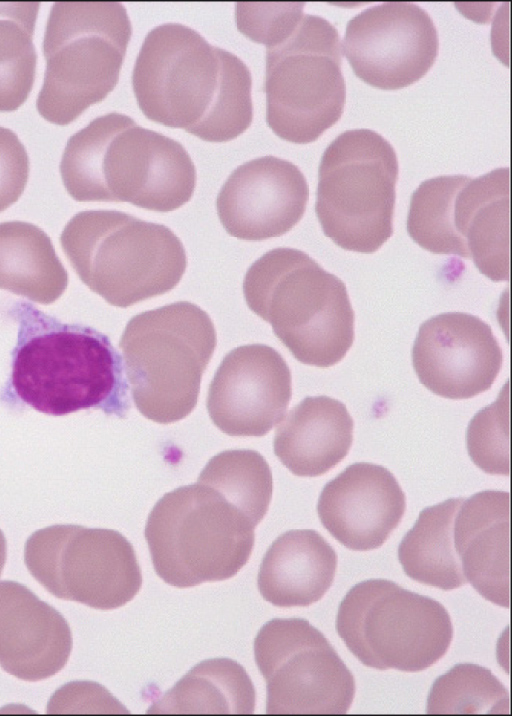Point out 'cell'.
<instances>
[{
	"instance_id": "cell-32",
	"label": "cell",
	"mask_w": 512,
	"mask_h": 716,
	"mask_svg": "<svg viewBox=\"0 0 512 716\" xmlns=\"http://www.w3.org/2000/svg\"><path fill=\"white\" fill-rule=\"evenodd\" d=\"M61 687L52 696L48 713H128L101 685L93 682H74Z\"/></svg>"
},
{
	"instance_id": "cell-12",
	"label": "cell",
	"mask_w": 512,
	"mask_h": 716,
	"mask_svg": "<svg viewBox=\"0 0 512 716\" xmlns=\"http://www.w3.org/2000/svg\"><path fill=\"white\" fill-rule=\"evenodd\" d=\"M336 630L365 666L403 672L434 665L453 638L450 615L440 602L385 579L362 581L347 592Z\"/></svg>"
},
{
	"instance_id": "cell-18",
	"label": "cell",
	"mask_w": 512,
	"mask_h": 716,
	"mask_svg": "<svg viewBox=\"0 0 512 716\" xmlns=\"http://www.w3.org/2000/svg\"><path fill=\"white\" fill-rule=\"evenodd\" d=\"M309 199L304 174L292 162L272 155L238 166L216 200L227 233L243 240H265L291 230L303 217Z\"/></svg>"
},
{
	"instance_id": "cell-7",
	"label": "cell",
	"mask_w": 512,
	"mask_h": 716,
	"mask_svg": "<svg viewBox=\"0 0 512 716\" xmlns=\"http://www.w3.org/2000/svg\"><path fill=\"white\" fill-rule=\"evenodd\" d=\"M132 26L117 1L54 2L45 27L44 81L36 107L67 125L116 86Z\"/></svg>"
},
{
	"instance_id": "cell-24",
	"label": "cell",
	"mask_w": 512,
	"mask_h": 716,
	"mask_svg": "<svg viewBox=\"0 0 512 716\" xmlns=\"http://www.w3.org/2000/svg\"><path fill=\"white\" fill-rule=\"evenodd\" d=\"M67 285V271L41 228L24 221L0 223V289L48 305Z\"/></svg>"
},
{
	"instance_id": "cell-25",
	"label": "cell",
	"mask_w": 512,
	"mask_h": 716,
	"mask_svg": "<svg viewBox=\"0 0 512 716\" xmlns=\"http://www.w3.org/2000/svg\"><path fill=\"white\" fill-rule=\"evenodd\" d=\"M255 689L228 658L200 662L147 711L149 714H253Z\"/></svg>"
},
{
	"instance_id": "cell-27",
	"label": "cell",
	"mask_w": 512,
	"mask_h": 716,
	"mask_svg": "<svg viewBox=\"0 0 512 716\" xmlns=\"http://www.w3.org/2000/svg\"><path fill=\"white\" fill-rule=\"evenodd\" d=\"M39 6L38 1H0V112L19 108L33 87Z\"/></svg>"
},
{
	"instance_id": "cell-22",
	"label": "cell",
	"mask_w": 512,
	"mask_h": 716,
	"mask_svg": "<svg viewBox=\"0 0 512 716\" xmlns=\"http://www.w3.org/2000/svg\"><path fill=\"white\" fill-rule=\"evenodd\" d=\"M280 422L274 453L296 476L327 473L346 457L352 445L353 420L346 406L331 397L308 396Z\"/></svg>"
},
{
	"instance_id": "cell-19",
	"label": "cell",
	"mask_w": 512,
	"mask_h": 716,
	"mask_svg": "<svg viewBox=\"0 0 512 716\" xmlns=\"http://www.w3.org/2000/svg\"><path fill=\"white\" fill-rule=\"evenodd\" d=\"M406 496L394 475L368 462L349 465L322 489L317 512L326 530L346 548L381 547L398 527Z\"/></svg>"
},
{
	"instance_id": "cell-23",
	"label": "cell",
	"mask_w": 512,
	"mask_h": 716,
	"mask_svg": "<svg viewBox=\"0 0 512 716\" xmlns=\"http://www.w3.org/2000/svg\"><path fill=\"white\" fill-rule=\"evenodd\" d=\"M337 554L317 531L293 529L278 536L259 567L257 585L264 600L277 607H306L331 587Z\"/></svg>"
},
{
	"instance_id": "cell-20",
	"label": "cell",
	"mask_w": 512,
	"mask_h": 716,
	"mask_svg": "<svg viewBox=\"0 0 512 716\" xmlns=\"http://www.w3.org/2000/svg\"><path fill=\"white\" fill-rule=\"evenodd\" d=\"M68 622L26 586L0 581V666L24 681L60 672L70 657Z\"/></svg>"
},
{
	"instance_id": "cell-11",
	"label": "cell",
	"mask_w": 512,
	"mask_h": 716,
	"mask_svg": "<svg viewBox=\"0 0 512 716\" xmlns=\"http://www.w3.org/2000/svg\"><path fill=\"white\" fill-rule=\"evenodd\" d=\"M398 172L393 146L373 130L332 140L320 160L315 204L325 236L348 251L376 252L393 233Z\"/></svg>"
},
{
	"instance_id": "cell-4",
	"label": "cell",
	"mask_w": 512,
	"mask_h": 716,
	"mask_svg": "<svg viewBox=\"0 0 512 716\" xmlns=\"http://www.w3.org/2000/svg\"><path fill=\"white\" fill-rule=\"evenodd\" d=\"M59 169L76 201L128 202L157 212L188 202L196 184L194 163L180 142L117 112L70 136Z\"/></svg>"
},
{
	"instance_id": "cell-30",
	"label": "cell",
	"mask_w": 512,
	"mask_h": 716,
	"mask_svg": "<svg viewBox=\"0 0 512 716\" xmlns=\"http://www.w3.org/2000/svg\"><path fill=\"white\" fill-rule=\"evenodd\" d=\"M466 444L470 458L488 474L509 475V398L508 390L471 419Z\"/></svg>"
},
{
	"instance_id": "cell-2",
	"label": "cell",
	"mask_w": 512,
	"mask_h": 716,
	"mask_svg": "<svg viewBox=\"0 0 512 716\" xmlns=\"http://www.w3.org/2000/svg\"><path fill=\"white\" fill-rule=\"evenodd\" d=\"M302 2H238V29L266 45V121L280 138L306 144L341 117L346 83L338 30L303 13Z\"/></svg>"
},
{
	"instance_id": "cell-10",
	"label": "cell",
	"mask_w": 512,
	"mask_h": 716,
	"mask_svg": "<svg viewBox=\"0 0 512 716\" xmlns=\"http://www.w3.org/2000/svg\"><path fill=\"white\" fill-rule=\"evenodd\" d=\"M509 177L501 167L423 181L410 198L409 236L431 253L472 259L492 281L509 280Z\"/></svg>"
},
{
	"instance_id": "cell-3",
	"label": "cell",
	"mask_w": 512,
	"mask_h": 716,
	"mask_svg": "<svg viewBox=\"0 0 512 716\" xmlns=\"http://www.w3.org/2000/svg\"><path fill=\"white\" fill-rule=\"evenodd\" d=\"M8 315L18 333L2 399L53 416L97 409L126 417L130 400L123 359L105 334L63 323L29 302L13 303Z\"/></svg>"
},
{
	"instance_id": "cell-28",
	"label": "cell",
	"mask_w": 512,
	"mask_h": 716,
	"mask_svg": "<svg viewBox=\"0 0 512 716\" xmlns=\"http://www.w3.org/2000/svg\"><path fill=\"white\" fill-rule=\"evenodd\" d=\"M197 482L217 490L257 526L268 510L273 491L270 467L254 450H226L213 456Z\"/></svg>"
},
{
	"instance_id": "cell-6",
	"label": "cell",
	"mask_w": 512,
	"mask_h": 716,
	"mask_svg": "<svg viewBox=\"0 0 512 716\" xmlns=\"http://www.w3.org/2000/svg\"><path fill=\"white\" fill-rule=\"evenodd\" d=\"M60 244L81 281L121 308L172 290L187 265L184 246L170 228L116 210L78 212Z\"/></svg>"
},
{
	"instance_id": "cell-26",
	"label": "cell",
	"mask_w": 512,
	"mask_h": 716,
	"mask_svg": "<svg viewBox=\"0 0 512 716\" xmlns=\"http://www.w3.org/2000/svg\"><path fill=\"white\" fill-rule=\"evenodd\" d=\"M463 500L450 498L419 513L398 547V559L408 577L442 590L466 584L453 542L454 518Z\"/></svg>"
},
{
	"instance_id": "cell-17",
	"label": "cell",
	"mask_w": 512,
	"mask_h": 716,
	"mask_svg": "<svg viewBox=\"0 0 512 716\" xmlns=\"http://www.w3.org/2000/svg\"><path fill=\"white\" fill-rule=\"evenodd\" d=\"M291 395V372L280 353L265 344H248L223 358L206 406L223 433L260 437L283 419Z\"/></svg>"
},
{
	"instance_id": "cell-14",
	"label": "cell",
	"mask_w": 512,
	"mask_h": 716,
	"mask_svg": "<svg viewBox=\"0 0 512 716\" xmlns=\"http://www.w3.org/2000/svg\"><path fill=\"white\" fill-rule=\"evenodd\" d=\"M267 714H345L355 680L326 637L302 618L267 622L254 640Z\"/></svg>"
},
{
	"instance_id": "cell-31",
	"label": "cell",
	"mask_w": 512,
	"mask_h": 716,
	"mask_svg": "<svg viewBox=\"0 0 512 716\" xmlns=\"http://www.w3.org/2000/svg\"><path fill=\"white\" fill-rule=\"evenodd\" d=\"M29 170L26 148L15 132L0 126V212L22 195Z\"/></svg>"
},
{
	"instance_id": "cell-13",
	"label": "cell",
	"mask_w": 512,
	"mask_h": 716,
	"mask_svg": "<svg viewBox=\"0 0 512 716\" xmlns=\"http://www.w3.org/2000/svg\"><path fill=\"white\" fill-rule=\"evenodd\" d=\"M24 560L52 595L99 610L125 605L142 585L133 546L112 529L53 525L37 530L26 541Z\"/></svg>"
},
{
	"instance_id": "cell-9",
	"label": "cell",
	"mask_w": 512,
	"mask_h": 716,
	"mask_svg": "<svg viewBox=\"0 0 512 716\" xmlns=\"http://www.w3.org/2000/svg\"><path fill=\"white\" fill-rule=\"evenodd\" d=\"M255 527L217 490L196 482L156 502L145 539L156 574L189 588L236 575L253 550Z\"/></svg>"
},
{
	"instance_id": "cell-8",
	"label": "cell",
	"mask_w": 512,
	"mask_h": 716,
	"mask_svg": "<svg viewBox=\"0 0 512 716\" xmlns=\"http://www.w3.org/2000/svg\"><path fill=\"white\" fill-rule=\"evenodd\" d=\"M217 344L214 324L181 301L132 317L121 336L126 377L138 411L159 424L187 417Z\"/></svg>"
},
{
	"instance_id": "cell-33",
	"label": "cell",
	"mask_w": 512,
	"mask_h": 716,
	"mask_svg": "<svg viewBox=\"0 0 512 716\" xmlns=\"http://www.w3.org/2000/svg\"><path fill=\"white\" fill-rule=\"evenodd\" d=\"M7 558V543L3 532L0 530V576L4 569Z\"/></svg>"
},
{
	"instance_id": "cell-16",
	"label": "cell",
	"mask_w": 512,
	"mask_h": 716,
	"mask_svg": "<svg viewBox=\"0 0 512 716\" xmlns=\"http://www.w3.org/2000/svg\"><path fill=\"white\" fill-rule=\"evenodd\" d=\"M502 362L490 325L463 312L441 313L423 322L412 348L419 381L448 399H468L489 390Z\"/></svg>"
},
{
	"instance_id": "cell-21",
	"label": "cell",
	"mask_w": 512,
	"mask_h": 716,
	"mask_svg": "<svg viewBox=\"0 0 512 716\" xmlns=\"http://www.w3.org/2000/svg\"><path fill=\"white\" fill-rule=\"evenodd\" d=\"M510 495L478 492L460 504L453 542L467 582L486 600L510 605Z\"/></svg>"
},
{
	"instance_id": "cell-5",
	"label": "cell",
	"mask_w": 512,
	"mask_h": 716,
	"mask_svg": "<svg viewBox=\"0 0 512 716\" xmlns=\"http://www.w3.org/2000/svg\"><path fill=\"white\" fill-rule=\"evenodd\" d=\"M243 293L303 364L333 366L352 346L354 311L344 282L301 250L266 252L247 270Z\"/></svg>"
},
{
	"instance_id": "cell-15",
	"label": "cell",
	"mask_w": 512,
	"mask_h": 716,
	"mask_svg": "<svg viewBox=\"0 0 512 716\" xmlns=\"http://www.w3.org/2000/svg\"><path fill=\"white\" fill-rule=\"evenodd\" d=\"M342 50L362 81L396 90L428 72L438 55L439 38L426 10L412 2L387 1L348 21Z\"/></svg>"
},
{
	"instance_id": "cell-29",
	"label": "cell",
	"mask_w": 512,
	"mask_h": 716,
	"mask_svg": "<svg viewBox=\"0 0 512 716\" xmlns=\"http://www.w3.org/2000/svg\"><path fill=\"white\" fill-rule=\"evenodd\" d=\"M509 691L480 665L460 663L439 676L427 698L428 714H510Z\"/></svg>"
},
{
	"instance_id": "cell-1",
	"label": "cell",
	"mask_w": 512,
	"mask_h": 716,
	"mask_svg": "<svg viewBox=\"0 0 512 716\" xmlns=\"http://www.w3.org/2000/svg\"><path fill=\"white\" fill-rule=\"evenodd\" d=\"M132 86L147 118L202 140L234 139L252 122V78L246 64L180 23H164L147 33Z\"/></svg>"
}]
</instances>
